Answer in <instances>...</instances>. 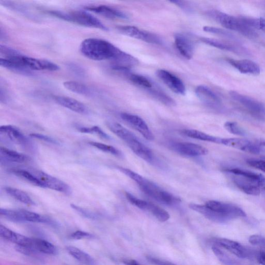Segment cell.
<instances>
[{
  "label": "cell",
  "mask_w": 265,
  "mask_h": 265,
  "mask_svg": "<svg viewBox=\"0 0 265 265\" xmlns=\"http://www.w3.org/2000/svg\"><path fill=\"white\" fill-rule=\"evenodd\" d=\"M120 116L123 121L141 134L146 140L151 141L154 140L153 134L145 121L140 116L126 113H121Z\"/></svg>",
  "instance_id": "obj_11"
},
{
  "label": "cell",
  "mask_w": 265,
  "mask_h": 265,
  "mask_svg": "<svg viewBox=\"0 0 265 265\" xmlns=\"http://www.w3.org/2000/svg\"><path fill=\"white\" fill-rule=\"evenodd\" d=\"M203 30L206 33L216 34L227 38H234V36L231 35L227 31L218 28L206 26L203 28Z\"/></svg>",
  "instance_id": "obj_44"
},
{
  "label": "cell",
  "mask_w": 265,
  "mask_h": 265,
  "mask_svg": "<svg viewBox=\"0 0 265 265\" xmlns=\"http://www.w3.org/2000/svg\"><path fill=\"white\" fill-rule=\"evenodd\" d=\"M114 134L123 141L137 156L148 162L153 160V155L150 148L142 143L124 127L122 125L116 127Z\"/></svg>",
  "instance_id": "obj_5"
},
{
  "label": "cell",
  "mask_w": 265,
  "mask_h": 265,
  "mask_svg": "<svg viewBox=\"0 0 265 265\" xmlns=\"http://www.w3.org/2000/svg\"><path fill=\"white\" fill-rule=\"evenodd\" d=\"M263 189L265 190V187H264Z\"/></svg>",
  "instance_id": "obj_57"
},
{
  "label": "cell",
  "mask_w": 265,
  "mask_h": 265,
  "mask_svg": "<svg viewBox=\"0 0 265 265\" xmlns=\"http://www.w3.org/2000/svg\"><path fill=\"white\" fill-rule=\"evenodd\" d=\"M0 235L4 239L16 244V245L34 248V239L18 234L5 227L0 226Z\"/></svg>",
  "instance_id": "obj_18"
},
{
  "label": "cell",
  "mask_w": 265,
  "mask_h": 265,
  "mask_svg": "<svg viewBox=\"0 0 265 265\" xmlns=\"http://www.w3.org/2000/svg\"><path fill=\"white\" fill-rule=\"evenodd\" d=\"M200 40L206 44L214 47L219 49L230 51H236L234 46L226 43V42L222 41L218 39L202 38H200Z\"/></svg>",
  "instance_id": "obj_36"
},
{
  "label": "cell",
  "mask_w": 265,
  "mask_h": 265,
  "mask_svg": "<svg viewBox=\"0 0 265 265\" xmlns=\"http://www.w3.org/2000/svg\"><path fill=\"white\" fill-rule=\"evenodd\" d=\"M35 174L43 184L44 188L55 190L66 195L71 193L70 187L62 180L41 171H37Z\"/></svg>",
  "instance_id": "obj_10"
},
{
  "label": "cell",
  "mask_w": 265,
  "mask_h": 265,
  "mask_svg": "<svg viewBox=\"0 0 265 265\" xmlns=\"http://www.w3.org/2000/svg\"><path fill=\"white\" fill-rule=\"evenodd\" d=\"M135 182L145 194L159 203L167 206H173L181 202L182 200L179 197L166 191L140 175Z\"/></svg>",
  "instance_id": "obj_4"
},
{
  "label": "cell",
  "mask_w": 265,
  "mask_h": 265,
  "mask_svg": "<svg viewBox=\"0 0 265 265\" xmlns=\"http://www.w3.org/2000/svg\"><path fill=\"white\" fill-rule=\"evenodd\" d=\"M92 237V235L89 232L77 230L72 233L70 235V238L73 240H80L82 239L91 238Z\"/></svg>",
  "instance_id": "obj_48"
},
{
  "label": "cell",
  "mask_w": 265,
  "mask_h": 265,
  "mask_svg": "<svg viewBox=\"0 0 265 265\" xmlns=\"http://www.w3.org/2000/svg\"><path fill=\"white\" fill-rule=\"evenodd\" d=\"M63 86L68 90L83 95H90L91 90L84 84L74 81H67L63 83Z\"/></svg>",
  "instance_id": "obj_34"
},
{
  "label": "cell",
  "mask_w": 265,
  "mask_h": 265,
  "mask_svg": "<svg viewBox=\"0 0 265 265\" xmlns=\"http://www.w3.org/2000/svg\"><path fill=\"white\" fill-rule=\"evenodd\" d=\"M225 171L245 178L259 187L265 185V177L262 174L243 170V169L239 168L227 169Z\"/></svg>",
  "instance_id": "obj_23"
},
{
  "label": "cell",
  "mask_w": 265,
  "mask_h": 265,
  "mask_svg": "<svg viewBox=\"0 0 265 265\" xmlns=\"http://www.w3.org/2000/svg\"><path fill=\"white\" fill-rule=\"evenodd\" d=\"M0 215L9 220L14 222H20L18 210L1 208L0 209Z\"/></svg>",
  "instance_id": "obj_45"
},
{
  "label": "cell",
  "mask_w": 265,
  "mask_h": 265,
  "mask_svg": "<svg viewBox=\"0 0 265 265\" xmlns=\"http://www.w3.org/2000/svg\"><path fill=\"white\" fill-rule=\"evenodd\" d=\"M258 261L261 265H265V252L260 251L259 253Z\"/></svg>",
  "instance_id": "obj_55"
},
{
  "label": "cell",
  "mask_w": 265,
  "mask_h": 265,
  "mask_svg": "<svg viewBox=\"0 0 265 265\" xmlns=\"http://www.w3.org/2000/svg\"><path fill=\"white\" fill-rule=\"evenodd\" d=\"M34 248L36 250L49 255L58 253L57 248L51 243L43 239H34Z\"/></svg>",
  "instance_id": "obj_31"
},
{
  "label": "cell",
  "mask_w": 265,
  "mask_h": 265,
  "mask_svg": "<svg viewBox=\"0 0 265 265\" xmlns=\"http://www.w3.org/2000/svg\"><path fill=\"white\" fill-rule=\"evenodd\" d=\"M249 241L253 245L265 247V238L262 236L252 235L249 237Z\"/></svg>",
  "instance_id": "obj_49"
},
{
  "label": "cell",
  "mask_w": 265,
  "mask_h": 265,
  "mask_svg": "<svg viewBox=\"0 0 265 265\" xmlns=\"http://www.w3.org/2000/svg\"><path fill=\"white\" fill-rule=\"evenodd\" d=\"M125 196L130 203L137 208L144 210L147 203L146 201L137 198L128 192H125Z\"/></svg>",
  "instance_id": "obj_46"
},
{
  "label": "cell",
  "mask_w": 265,
  "mask_h": 265,
  "mask_svg": "<svg viewBox=\"0 0 265 265\" xmlns=\"http://www.w3.org/2000/svg\"><path fill=\"white\" fill-rule=\"evenodd\" d=\"M118 31L123 35L151 44L161 45L162 39L156 35L133 26H119Z\"/></svg>",
  "instance_id": "obj_9"
},
{
  "label": "cell",
  "mask_w": 265,
  "mask_h": 265,
  "mask_svg": "<svg viewBox=\"0 0 265 265\" xmlns=\"http://www.w3.org/2000/svg\"><path fill=\"white\" fill-rule=\"evenodd\" d=\"M89 144L97 149L114 156H120L121 152L114 147L107 144H102L97 142H90Z\"/></svg>",
  "instance_id": "obj_39"
},
{
  "label": "cell",
  "mask_w": 265,
  "mask_h": 265,
  "mask_svg": "<svg viewBox=\"0 0 265 265\" xmlns=\"http://www.w3.org/2000/svg\"><path fill=\"white\" fill-rule=\"evenodd\" d=\"M237 176L234 179V182L242 192L254 196H258L260 194L261 190L259 186L245 178Z\"/></svg>",
  "instance_id": "obj_25"
},
{
  "label": "cell",
  "mask_w": 265,
  "mask_h": 265,
  "mask_svg": "<svg viewBox=\"0 0 265 265\" xmlns=\"http://www.w3.org/2000/svg\"><path fill=\"white\" fill-rule=\"evenodd\" d=\"M12 173L19 177L26 180L33 185L40 188H44L43 184L40 181L38 177L33 173H30L24 169H15L12 171Z\"/></svg>",
  "instance_id": "obj_33"
},
{
  "label": "cell",
  "mask_w": 265,
  "mask_h": 265,
  "mask_svg": "<svg viewBox=\"0 0 265 265\" xmlns=\"http://www.w3.org/2000/svg\"><path fill=\"white\" fill-rule=\"evenodd\" d=\"M176 46L180 54L187 59L193 57L194 51V42L188 36L177 34L174 37Z\"/></svg>",
  "instance_id": "obj_15"
},
{
  "label": "cell",
  "mask_w": 265,
  "mask_h": 265,
  "mask_svg": "<svg viewBox=\"0 0 265 265\" xmlns=\"http://www.w3.org/2000/svg\"><path fill=\"white\" fill-rule=\"evenodd\" d=\"M170 148L178 154L187 156L205 155L208 153L206 148L190 143H173L171 144Z\"/></svg>",
  "instance_id": "obj_12"
},
{
  "label": "cell",
  "mask_w": 265,
  "mask_h": 265,
  "mask_svg": "<svg viewBox=\"0 0 265 265\" xmlns=\"http://www.w3.org/2000/svg\"><path fill=\"white\" fill-rule=\"evenodd\" d=\"M78 131L82 133L97 134L102 139L104 140H109L110 137L107 134H106L98 126H94L93 127H81L79 128Z\"/></svg>",
  "instance_id": "obj_40"
},
{
  "label": "cell",
  "mask_w": 265,
  "mask_h": 265,
  "mask_svg": "<svg viewBox=\"0 0 265 265\" xmlns=\"http://www.w3.org/2000/svg\"><path fill=\"white\" fill-rule=\"evenodd\" d=\"M247 163L250 166L265 173V156L262 157L260 159H257V160L251 159L247 161Z\"/></svg>",
  "instance_id": "obj_47"
},
{
  "label": "cell",
  "mask_w": 265,
  "mask_h": 265,
  "mask_svg": "<svg viewBox=\"0 0 265 265\" xmlns=\"http://www.w3.org/2000/svg\"><path fill=\"white\" fill-rule=\"evenodd\" d=\"M69 67L74 73L78 74L79 76L83 75L84 71L81 68L79 67V66L73 64L70 65Z\"/></svg>",
  "instance_id": "obj_54"
},
{
  "label": "cell",
  "mask_w": 265,
  "mask_h": 265,
  "mask_svg": "<svg viewBox=\"0 0 265 265\" xmlns=\"http://www.w3.org/2000/svg\"><path fill=\"white\" fill-rule=\"evenodd\" d=\"M156 76L175 93L186 94V89L184 82L174 74L164 70H160L157 71Z\"/></svg>",
  "instance_id": "obj_13"
},
{
  "label": "cell",
  "mask_w": 265,
  "mask_h": 265,
  "mask_svg": "<svg viewBox=\"0 0 265 265\" xmlns=\"http://www.w3.org/2000/svg\"><path fill=\"white\" fill-rule=\"evenodd\" d=\"M189 207L197 213L202 215L208 220L219 223V224H225L229 221L226 217L208 208L205 205L192 203L189 204Z\"/></svg>",
  "instance_id": "obj_20"
},
{
  "label": "cell",
  "mask_w": 265,
  "mask_h": 265,
  "mask_svg": "<svg viewBox=\"0 0 265 265\" xmlns=\"http://www.w3.org/2000/svg\"><path fill=\"white\" fill-rule=\"evenodd\" d=\"M251 141L241 139H223L222 144L245 151Z\"/></svg>",
  "instance_id": "obj_35"
},
{
  "label": "cell",
  "mask_w": 265,
  "mask_h": 265,
  "mask_svg": "<svg viewBox=\"0 0 265 265\" xmlns=\"http://www.w3.org/2000/svg\"><path fill=\"white\" fill-rule=\"evenodd\" d=\"M147 260L148 262L154 265H176L172 263L159 260L153 257H148Z\"/></svg>",
  "instance_id": "obj_52"
},
{
  "label": "cell",
  "mask_w": 265,
  "mask_h": 265,
  "mask_svg": "<svg viewBox=\"0 0 265 265\" xmlns=\"http://www.w3.org/2000/svg\"><path fill=\"white\" fill-rule=\"evenodd\" d=\"M128 73L129 72L126 74L128 75L130 80L138 86L143 88L147 90L153 88V83L149 79L144 76L138 75V74H130L129 75Z\"/></svg>",
  "instance_id": "obj_37"
},
{
  "label": "cell",
  "mask_w": 265,
  "mask_h": 265,
  "mask_svg": "<svg viewBox=\"0 0 265 265\" xmlns=\"http://www.w3.org/2000/svg\"><path fill=\"white\" fill-rule=\"evenodd\" d=\"M0 134L14 143L24 146L28 145L27 138L16 126L10 125L1 126L0 128Z\"/></svg>",
  "instance_id": "obj_19"
},
{
  "label": "cell",
  "mask_w": 265,
  "mask_h": 265,
  "mask_svg": "<svg viewBox=\"0 0 265 265\" xmlns=\"http://www.w3.org/2000/svg\"><path fill=\"white\" fill-rule=\"evenodd\" d=\"M213 241L239 258L245 259L248 256L247 249L238 242L222 238H215Z\"/></svg>",
  "instance_id": "obj_16"
},
{
  "label": "cell",
  "mask_w": 265,
  "mask_h": 265,
  "mask_svg": "<svg viewBox=\"0 0 265 265\" xmlns=\"http://www.w3.org/2000/svg\"><path fill=\"white\" fill-rule=\"evenodd\" d=\"M207 207L227 218L229 221L238 218L246 217L245 212L240 208L217 200H209L205 204Z\"/></svg>",
  "instance_id": "obj_8"
},
{
  "label": "cell",
  "mask_w": 265,
  "mask_h": 265,
  "mask_svg": "<svg viewBox=\"0 0 265 265\" xmlns=\"http://www.w3.org/2000/svg\"><path fill=\"white\" fill-rule=\"evenodd\" d=\"M6 59L15 61L31 71H57L60 70L58 65L50 61L28 57L23 55Z\"/></svg>",
  "instance_id": "obj_7"
},
{
  "label": "cell",
  "mask_w": 265,
  "mask_h": 265,
  "mask_svg": "<svg viewBox=\"0 0 265 265\" xmlns=\"http://www.w3.org/2000/svg\"><path fill=\"white\" fill-rule=\"evenodd\" d=\"M16 249L18 252L24 254L25 255H30V254L36 251L35 249L33 247L19 245L16 246Z\"/></svg>",
  "instance_id": "obj_51"
},
{
  "label": "cell",
  "mask_w": 265,
  "mask_h": 265,
  "mask_svg": "<svg viewBox=\"0 0 265 265\" xmlns=\"http://www.w3.org/2000/svg\"><path fill=\"white\" fill-rule=\"evenodd\" d=\"M208 13L210 17L227 29L237 31L250 38H257L258 37L256 30L244 23L240 17L237 18L216 10H211Z\"/></svg>",
  "instance_id": "obj_3"
},
{
  "label": "cell",
  "mask_w": 265,
  "mask_h": 265,
  "mask_svg": "<svg viewBox=\"0 0 265 265\" xmlns=\"http://www.w3.org/2000/svg\"><path fill=\"white\" fill-rule=\"evenodd\" d=\"M172 3H175L176 5H178L179 7L183 9L185 12H191V8L189 5L188 3H186L184 1H171Z\"/></svg>",
  "instance_id": "obj_53"
},
{
  "label": "cell",
  "mask_w": 265,
  "mask_h": 265,
  "mask_svg": "<svg viewBox=\"0 0 265 265\" xmlns=\"http://www.w3.org/2000/svg\"><path fill=\"white\" fill-rule=\"evenodd\" d=\"M85 9L88 11L94 12L98 15L109 19H128V15L124 13L111 7L105 5L88 6Z\"/></svg>",
  "instance_id": "obj_21"
},
{
  "label": "cell",
  "mask_w": 265,
  "mask_h": 265,
  "mask_svg": "<svg viewBox=\"0 0 265 265\" xmlns=\"http://www.w3.org/2000/svg\"><path fill=\"white\" fill-rule=\"evenodd\" d=\"M148 91H149L155 99L167 106H169V107H175L176 105V103L173 99L160 90L154 89L153 87L148 90Z\"/></svg>",
  "instance_id": "obj_38"
},
{
  "label": "cell",
  "mask_w": 265,
  "mask_h": 265,
  "mask_svg": "<svg viewBox=\"0 0 265 265\" xmlns=\"http://www.w3.org/2000/svg\"><path fill=\"white\" fill-rule=\"evenodd\" d=\"M30 136L31 137H33L34 138H36V139H38V140H42V141H45V142H48V143H52V144H56L57 143V142L54 140V139H51V138L47 136H46V135H42V134H37V133H34V134H30Z\"/></svg>",
  "instance_id": "obj_50"
},
{
  "label": "cell",
  "mask_w": 265,
  "mask_h": 265,
  "mask_svg": "<svg viewBox=\"0 0 265 265\" xmlns=\"http://www.w3.org/2000/svg\"><path fill=\"white\" fill-rule=\"evenodd\" d=\"M20 222L28 221L42 224H51L52 221L47 217L26 210H18Z\"/></svg>",
  "instance_id": "obj_28"
},
{
  "label": "cell",
  "mask_w": 265,
  "mask_h": 265,
  "mask_svg": "<svg viewBox=\"0 0 265 265\" xmlns=\"http://www.w3.org/2000/svg\"><path fill=\"white\" fill-rule=\"evenodd\" d=\"M67 250L71 256L82 264L87 265L94 264L93 259L88 254L76 247L69 246L67 247Z\"/></svg>",
  "instance_id": "obj_32"
},
{
  "label": "cell",
  "mask_w": 265,
  "mask_h": 265,
  "mask_svg": "<svg viewBox=\"0 0 265 265\" xmlns=\"http://www.w3.org/2000/svg\"><path fill=\"white\" fill-rule=\"evenodd\" d=\"M227 60L231 66L242 74L258 76L261 73L260 66L257 63L250 60L227 59Z\"/></svg>",
  "instance_id": "obj_17"
},
{
  "label": "cell",
  "mask_w": 265,
  "mask_h": 265,
  "mask_svg": "<svg viewBox=\"0 0 265 265\" xmlns=\"http://www.w3.org/2000/svg\"><path fill=\"white\" fill-rule=\"evenodd\" d=\"M81 54L94 61L113 60L114 66L130 69L139 64L136 58L121 50L110 42L99 38H89L82 41L80 46Z\"/></svg>",
  "instance_id": "obj_1"
},
{
  "label": "cell",
  "mask_w": 265,
  "mask_h": 265,
  "mask_svg": "<svg viewBox=\"0 0 265 265\" xmlns=\"http://www.w3.org/2000/svg\"><path fill=\"white\" fill-rule=\"evenodd\" d=\"M122 262L125 265H142L134 260L125 259L123 260Z\"/></svg>",
  "instance_id": "obj_56"
},
{
  "label": "cell",
  "mask_w": 265,
  "mask_h": 265,
  "mask_svg": "<svg viewBox=\"0 0 265 265\" xmlns=\"http://www.w3.org/2000/svg\"><path fill=\"white\" fill-rule=\"evenodd\" d=\"M0 156L1 160L14 163H24L30 160L27 155L3 147L0 148Z\"/></svg>",
  "instance_id": "obj_24"
},
{
  "label": "cell",
  "mask_w": 265,
  "mask_h": 265,
  "mask_svg": "<svg viewBox=\"0 0 265 265\" xmlns=\"http://www.w3.org/2000/svg\"><path fill=\"white\" fill-rule=\"evenodd\" d=\"M5 191L9 196L18 200L21 203L28 206L36 205L34 200L23 190L12 187H6L5 188Z\"/></svg>",
  "instance_id": "obj_27"
},
{
  "label": "cell",
  "mask_w": 265,
  "mask_h": 265,
  "mask_svg": "<svg viewBox=\"0 0 265 265\" xmlns=\"http://www.w3.org/2000/svg\"><path fill=\"white\" fill-rule=\"evenodd\" d=\"M230 97L245 108L253 117L265 121V106L259 101L235 91L229 92Z\"/></svg>",
  "instance_id": "obj_6"
},
{
  "label": "cell",
  "mask_w": 265,
  "mask_h": 265,
  "mask_svg": "<svg viewBox=\"0 0 265 265\" xmlns=\"http://www.w3.org/2000/svg\"><path fill=\"white\" fill-rule=\"evenodd\" d=\"M195 93L197 98L205 105L212 109H219L222 105L218 95L208 87L199 86L196 87Z\"/></svg>",
  "instance_id": "obj_14"
},
{
  "label": "cell",
  "mask_w": 265,
  "mask_h": 265,
  "mask_svg": "<svg viewBox=\"0 0 265 265\" xmlns=\"http://www.w3.org/2000/svg\"><path fill=\"white\" fill-rule=\"evenodd\" d=\"M55 101L62 107L74 112L84 114L88 113L87 108L83 103L71 98L64 96H55Z\"/></svg>",
  "instance_id": "obj_22"
},
{
  "label": "cell",
  "mask_w": 265,
  "mask_h": 265,
  "mask_svg": "<svg viewBox=\"0 0 265 265\" xmlns=\"http://www.w3.org/2000/svg\"><path fill=\"white\" fill-rule=\"evenodd\" d=\"M225 128L228 132L232 134L242 136H246L247 134L245 130L235 122H227L225 124Z\"/></svg>",
  "instance_id": "obj_41"
},
{
  "label": "cell",
  "mask_w": 265,
  "mask_h": 265,
  "mask_svg": "<svg viewBox=\"0 0 265 265\" xmlns=\"http://www.w3.org/2000/svg\"><path fill=\"white\" fill-rule=\"evenodd\" d=\"M144 210L149 212L159 221L162 222H166L170 218V215L164 209L152 203L148 202V201H147Z\"/></svg>",
  "instance_id": "obj_30"
},
{
  "label": "cell",
  "mask_w": 265,
  "mask_h": 265,
  "mask_svg": "<svg viewBox=\"0 0 265 265\" xmlns=\"http://www.w3.org/2000/svg\"><path fill=\"white\" fill-rule=\"evenodd\" d=\"M21 53L17 50L4 45L0 46V55L3 59H9L21 55Z\"/></svg>",
  "instance_id": "obj_43"
},
{
  "label": "cell",
  "mask_w": 265,
  "mask_h": 265,
  "mask_svg": "<svg viewBox=\"0 0 265 265\" xmlns=\"http://www.w3.org/2000/svg\"><path fill=\"white\" fill-rule=\"evenodd\" d=\"M47 13L61 20H65L66 22L82 26L96 28L104 31L109 30V29L98 18L89 13L81 11V10H74L70 12L49 10Z\"/></svg>",
  "instance_id": "obj_2"
},
{
  "label": "cell",
  "mask_w": 265,
  "mask_h": 265,
  "mask_svg": "<svg viewBox=\"0 0 265 265\" xmlns=\"http://www.w3.org/2000/svg\"><path fill=\"white\" fill-rule=\"evenodd\" d=\"M180 133L188 137L192 138V139L222 144L223 139H221V138L211 136L197 130L184 129L180 130Z\"/></svg>",
  "instance_id": "obj_26"
},
{
  "label": "cell",
  "mask_w": 265,
  "mask_h": 265,
  "mask_svg": "<svg viewBox=\"0 0 265 265\" xmlns=\"http://www.w3.org/2000/svg\"><path fill=\"white\" fill-rule=\"evenodd\" d=\"M0 65L3 68L12 71L16 73L22 74V75L27 76L33 75V73L31 70L11 60L1 58L0 59Z\"/></svg>",
  "instance_id": "obj_29"
},
{
  "label": "cell",
  "mask_w": 265,
  "mask_h": 265,
  "mask_svg": "<svg viewBox=\"0 0 265 265\" xmlns=\"http://www.w3.org/2000/svg\"><path fill=\"white\" fill-rule=\"evenodd\" d=\"M215 256L223 264L226 265H234V262L226 254L216 246L212 247Z\"/></svg>",
  "instance_id": "obj_42"
}]
</instances>
